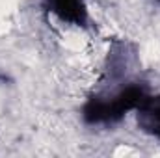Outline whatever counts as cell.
<instances>
[{
	"label": "cell",
	"instance_id": "cell-4",
	"mask_svg": "<svg viewBox=\"0 0 160 158\" xmlns=\"http://www.w3.org/2000/svg\"><path fill=\"white\" fill-rule=\"evenodd\" d=\"M158 2H160V0H158Z\"/></svg>",
	"mask_w": 160,
	"mask_h": 158
},
{
	"label": "cell",
	"instance_id": "cell-3",
	"mask_svg": "<svg viewBox=\"0 0 160 158\" xmlns=\"http://www.w3.org/2000/svg\"><path fill=\"white\" fill-rule=\"evenodd\" d=\"M45 6L54 17L71 26H84L88 22L86 0H45Z\"/></svg>",
	"mask_w": 160,
	"mask_h": 158
},
{
	"label": "cell",
	"instance_id": "cell-2",
	"mask_svg": "<svg viewBox=\"0 0 160 158\" xmlns=\"http://www.w3.org/2000/svg\"><path fill=\"white\" fill-rule=\"evenodd\" d=\"M142 132L160 141V93H147L134 110Z\"/></svg>",
	"mask_w": 160,
	"mask_h": 158
},
{
	"label": "cell",
	"instance_id": "cell-1",
	"mask_svg": "<svg viewBox=\"0 0 160 158\" xmlns=\"http://www.w3.org/2000/svg\"><path fill=\"white\" fill-rule=\"evenodd\" d=\"M147 93L149 89L143 84L130 82L110 93L93 95L82 108L84 121L89 125H114L128 112H134Z\"/></svg>",
	"mask_w": 160,
	"mask_h": 158
}]
</instances>
